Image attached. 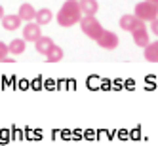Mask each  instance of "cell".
<instances>
[{
  "mask_svg": "<svg viewBox=\"0 0 158 146\" xmlns=\"http://www.w3.org/2000/svg\"><path fill=\"white\" fill-rule=\"evenodd\" d=\"M80 19H82V10H80L78 0H67V2H63V6L57 12V25L59 27L69 29V27L76 25Z\"/></svg>",
  "mask_w": 158,
  "mask_h": 146,
  "instance_id": "6da1fadb",
  "label": "cell"
},
{
  "mask_svg": "<svg viewBox=\"0 0 158 146\" xmlns=\"http://www.w3.org/2000/svg\"><path fill=\"white\" fill-rule=\"evenodd\" d=\"M133 15L141 21H145V23H151L152 19L158 17V4L152 2V0H143V2L135 4Z\"/></svg>",
  "mask_w": 158,
  "mask_h": 146,
  "instance_id": "7a4b0ae2",
  "label": "cell"
},
{
  "mask_svg": "<svg viewBox=\"0 0 158 146\" xmlns=\"http://www.w3.org/2000/svg\"><path fill=\"white\" fill-rule=\"evenodd\" d=\"M78 23H80L82 32H84L88 38H92V40H97L99 34L103 32V25L97 21L95 15H82V19L78 21Z\"/></svg>",
  "mask_w": 158,
  "mask_h": 146,
  "instance_id": "3957f363",
  "label": "cell"
},
{
  "mask_svg": "<svg viewBox=\"0 0 158 146\" xmlns=\"http://www.w3.org/2000/svg\"><path fill=\"white\" fill-rule=\"evenodd\" d=\"M97 42V46L101 49H107V51H112V49H116L118 48V34L116 32H112V30H105L99 34V38L95 40Z\"/></svg>",
  "mask_w": 158,
  "mask_h": 146,
  "instance_id": "277c9868",
  "label": "cell"
},
{
  "mask_svg": "<svg viewBox=\"0 0 158 146\" xmlns=\"http://www.w3.org/2000/svg\"><path fill=\"white\" fill-rule=\"evenodd\" d=\"M130 32H131V38H133V42H135V46H139V48H145L147 44L151 42V38H149V30H147L145 21H139V23L135 25Z\"/></svg>",
  "mask_w": 158,
  "mask_h": 146,
  "instance_id": "5b68a950",
  "label": "cell"
},
{
  "mask_svg": "<svg viewBox=\"0 0 158 146\" xmlns=\"http://www.w3.org/2000/svg\"><path fill=\"white\" fill-rule=\"evenodd\" d=\"M40 36H42V32H40V25L38 23L29 21V23L23 27V40L25 42H36Z\"/></svg>",
  "mask_w": 158,
  "mask_h": 146,
  "instance_id": "8992f818",
  "label": "cell"
},
{
  "mask_svg": "<svg viewBox=\"0 0 158 146\" xmlns=\"http://www.w3.org/2000/svg\"><path fill=\"white\" fill-rule=\"evenodd\" d=\"M17 15L21 17V21H23V23H29V21H35L36 8L32 6V4H29V2H25V4H21V6H19V12H17Z\"/></svg>",
  "mask_w": 158,
  "mask_h": 146,
  "instance_id": "52a82bcc",
  "label": "cell"
},
{
  "mask_svg": "<svg viewBox=\"0 0 158 146\" xmlns=\"http://www.w3.org/2000/svg\"><path fill=\"white\" fill-rule=\"evenodd\" d=\"M21 23H23V21H21V17L17 14H10V15L2 17V27L6 30H17L21 27Z\"/></svg>",
  "mask_w": 158,
  "mask_h": 146,
  "instance_id": "ba28073f",
  "label": "cell"
},
{
  "mask_svg": "<svg viewBox=\"0 0 158 146\" xmlns=\"http://www.w3.org/2000/svg\"><path fill=\"white\" fill-rule=\"evenodd\" d=\"M82 10V15H95L99 12V2L97 0H78Z\"/></svg>",
  "mask_w": 158,
  "mask_h": 146,
  "instance_id": "9c48e42d",
  "label": "cell"
},
{
  "mask_svg": "<svg viewBox=\"0 0 158 146\" xmlns=\"http://www.w3.org/2000/svg\"><path fill=\"white\" fill-rule=\"evenodd\" d=\"M143 53H145V59L149 63H158V40L147 44L143 48Z\"/></svg>",
  "mask_w": 158,
  "mask_h": 146,
  "instance_id": "30bf717a",
  "label": "cell"
},
{
  "mask_svg": "<svg viewBox=\"0 0 158 146\" xmlns=\"http://www.w3.org/2000/svg\"><path fill=\"white\" fill-rule=\"evenodd\" d=\"M139 21L141 19H137V17H135L133 14H126V15H122L120 17V21H118V25H120V29L122 30H126V32H130L135 25H137L139 23Z\"/></svg>",
  "mask_w": 158,
  "mask_h": 146,
  "instance_id": "8fae6325",
  "label": "cell"
},
{
  "mask_svg": "<svg viewBox=\"0 0 158 146\" xmlns=\"http://www.w3.org/2000/svg\"><path fill=\"white\" fill-rule=\"evenodd\" d=\"M52 17H53V14H52V10H50V8H42V10H36V15H35V23H38L40 27H42V25H48V23H52Z\"/></svg>",
  "mask_w": 158,
  "mask_h": 146,
  "instance_id": "7c38bea8",
  "label": "cell"
},
{
  "mask_svg": "<svg viewBox=\"0 0 158 146\" xmlns=\"http://www.w3.org/2000/svg\"><path fill=\"white\" fill-rule=\"evenodd\" d=\"M35 48H36V51H38V53L46 55V53L53 48V40H52L50 36H40V38L35 42Z\"/></svg>",
  "mask_w": 158,
  "mask_h": 146,
  "instance_id": "4fadbf2b",
  "label": "cell"
},
{
  "mask_svg": "<svg viewBox=\"0 0 158 146\" xmlns=\"http://www.w3.org/2000/svg\"><path fill=\"white\" fill-rule=\"evenodd\" d=\"M25 48H27V42L23 38H14L12 42L8 44V53L21 55V53H25Z\"/></svg>",
  "mask_w": 158,
  "mask_h": 146,
  "instance_id": "5bb4252c",
  "label": "cell"
},
{
  "mask_svg": "<svg viewBox=\"0 0 158 146\" xmlns=\"http://www.w3.org/2000/svg\"><path fill=\"white\" fill-rule=\"evenodd\" d=\"M63 48H59V46H55V44H53V48L46 53V61L48 63H59L61 59H63Z\"/></svg>",
  "mask_w": 158,
  "mask_h": 146,
  "instance_id": "9a60e30c",
  "label": "cell"
},
{
  "mask_svg": "<svg viewBox=\"0 0 158 146\" xmlns=\"http://www.w3.org/2000/svg\"><path fill=\"white\" fill-rule=\"evenodd\" d=\"M6 57H8V44L0 40V63H2Z\"/></svg>",
  "mask_w": 158,
  "mask_h": 146,
  "instance_id": "2e32d148",
  "label": "cell"
},
{
  "mask_svg": "<svg viewBox=\"0 0 158 146\" xmlns=\"http://www.w3.org/2000/svg\"><path fill=\"white\" fill-rule=\"evenodd\" d=\"M151 32H152L154 36H158V17L151 21Z\"/></svg>",
  "mask_w": 158,
  "mask_h": 146,
  "instance_id": "e0dca14e",
  "label": "cell"
},
{
  "mask_svg": "<svg viewBox=\"0 0 158 146\" xmlns=\"http://www.w3.org/2000/svg\"><path fill=\"white\" fill-rule=\"evenodd\" d=\"M6 14H4V6L2 4H0V21H2V17H4Z\"/></svg>",
  "mask_w": 158,
  "mask_h": 146,
  "instance_id": "ac0fdd59",
  "label": "cell"
},
{
  "mask_svg": "<svg viewBox=\"0 0 158 146\" xmlns=\"http://www.w3.org/2000/svg\"><path fill=\"white\" fill-rule=\"evenodd\" d=\"M152 2H156V4H158V0H152Z\"/></svg>",
  "mask_w": 158,
  "mask_h": 146,
  "instance_id": "d6986e66",
  "label": "cell"
}]
</instances>
